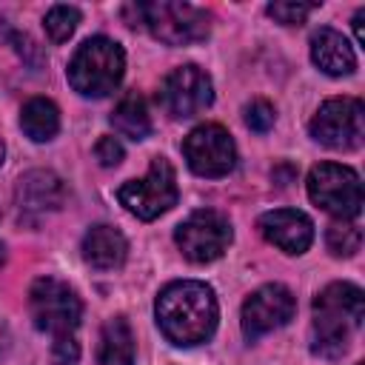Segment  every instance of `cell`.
Returning <instances> with one entry per match:
<instances>
[{
    "label": "cell",
    "instance_id": "1",
    "mask_svg": "<svg viewBox=\"0 0 365 365\" xmlns=\"http://www.w3.org/2000/svg\"><path fill=\"white\" fill-rule=\"evenodd\" d=\"M154 317L168 342L180 348H191L211 339V334L217 331L220 308L214 291L205 282L177 279L160 291L154 302Z\"/></svg>",
    "mask_w": 365,
    "mask_h": 365
},
{
    "label": "cell",
    "instance_id": "2",
    "mask_svg": "<svg viewBox=\"0 0 365 365\" xmlns=\"http://www.w3.org/2000/svg\"><path fill=\"white\" fill-rule=\"evenodd\" d=\"M365 317L362 288L351 282H331L314 299V322H311V351L336 359L348 351L351 336L359 331Z\"/></svg>",
    "mask_w": 365,
    "mask_h": 365
},
{
    "label": "cell",
    "instance_id": "3",
    "mask_svg": "<svg viewBox=\"0 0 365 365\" xmlns=\"http://www.w3.org/2000/svg\"><path fill=\"white\" fill-rule=\"evenodd\" d=\"M128 26L148 29V34L165 46L200 43L211 31V14L191 3L157 0V3H131L123 9Z\"/></svg>",
    "mask_w": 365,
    "mask_h": 365
},
{
    "label": "cell",
    "instance_id": "4",
    "mask_svg": "<svg viewBox=\"0 0 365 365\" xmlns=\"http://www.w3.org/2000/svg\"><path fill=\"white\" fill-rule=\"evenodd\" d=\"M125 71V51L111 37H88L68 63V83L83 97L111 94Z\"/></svg>",
    "mask_w": 365,
    "mask_h": 365
},
{
    "label": "cell",
    "instance_id": "5",
    "mask_svg": "<svg viewBox=\"0 0 365 365\" xmlns=\"http://www.w3.org/2000/svg\"><path fill=\"white\" fill-rule=\"evenodd\" d=\"M117 200L137 220H157L160 214L171 211L177 205V200H180L177 174H174L171 163L165 157H154L148 171H145V177L128 180V182L120 185Z\"/></svg>",
    "mask_w": 365,
    "mask_h": 365
},
{
    "label": "cell",
    "instance_id": "6",
    "mask_svg": "<svg viewBox=\"0 0 365 365\" xmlns=\"http://www.w3.org/2000/svg\"><path fill=\"white\" fill-rule=\"evenodd\" d=\"M29 314L37 331L63 336V334H74V328L80 325L83 302L68 282L54 277H40L29 291Z\"/></svg>",
    "mask_w": 365,
    "mask_h": 365
},
{
    "label": "cell",
    "instance_id": "7",
    "mask_svg": "<svg viewBox=\"0 0 365 365\" xmlns=\"http://www.w3.org/2000/svg\"><path fill=\"white\" fill-rule=\"evenodd\" d=\"M308 197L336 220H354L362 211L359 174L339 163H319L308 174Z\"/></svg>",
    "mask_w": 365,
    "mask_h": 365
},
{
    "label": "cell",
    "instance_id": "8",
    "mask_svg": "<svg viewBox=\"0 0 365 365\" xmlns=\"http://www.w3.org/2000/svg\"><path fill=\"white\" fill-rule=\"evenodd\" d=\"M311 137L328 148L351 151L362 145L365 137V108L356 97L325 100L311 117Z\"/></svg>",
    "mask_w": 365,
    "mask_h": 365
},
{
    "label": "cell",
    "instance_id": "9",
    "mask_svg": "<svg viewBox=\"0 0 365 365\" xmlns=\"http://www.w3.org/2000/svg\"><path fill=\"white\" fill-rule=\"evenodd\" d=\"M231 237H234V231H231L228 217H222L220 211H211V208L194 211L174 231L177 248L182 251L185 259H191L197 265L220 259L225 254V248L231 245Z\"/></svg>",
    "mask_w": 365,
    "mask_h": 365
},
{
    "label": "cell",
    "instance_id": "10",
    "mask_svg": "<svg viewBox=\"0 0 365 365\" xmlns=\"http://www.w3.org/2000/svg\"><path fill=\"white\" fill-rule=\"evenodd\" d=\"M182 157L200 177H225L237 165V145L217 123H202L182 140Z\"/></svg>",
    "mask_w": 365,
    "mask_h": 365
},
{
    "label": "cell",
    "instance_id": "11",
    "mask_svg": "<svg viewBox=\"0 0 365 365\" xmlns=\"http://www.w3.org/2000/svg\"><path fill=\"white\" fill-rule=\"evenodd\" d=\"M214 100L211 77L200 66H180L165 74L160 86V106L174 120H185L208 108Z\"/></svg>",
    "mask_w": 365,
    "mask_h": 365
},
{
    "label": "cell",
    "instance_id": "12",
    "mask_svg": "<svg viewBox=\"0 0 365 365\" xmlns=\"http://www.w3.org/2000/svg\"><path fill=\"white\" fill-rule=\"evenodd\" d=\"M294 311H297V299L285 285L271 282V285L257 288L245 299L242 314H240V325H242L245 339H259V336L282 328L294 317Z\"/></svg>",
    "mask_w": 365,
    "mask_h": 365
},
{
    "label": "cell",
    "instance_id": "13",
    "mask_svg": "<svg viewBox=\"0 0 365 365\" xmlns=\"http://www.w3.org/2000/svg\"><path fill=\"white\" fill-rule=\"evenodd\" d=\"M257 228L271 245H277L285 254H305L314 242V222L308 214H302L297 208L265 211L259 217Z\"/></svg>",
    "mask_w": 365,
    "mask_h": 365
},
{
    "label": "cell",
    "instance_id": "14",
    "mask_svg": "<svg viewBox=\"0 0 365 365\" xmlns=\"http://www.w3.org/2000/svg\"><path fill=\"white\" fill-rule=\"evenodd\" d=\"M20 217H43L46 211H57L66 200V188L63 180L54 171L46 168H34L26 171L17 180V191H14Z\"/></svg>",
    "mask_w": 365,
    "mask_h": 365
},
{
    "label": "cell",
    "instance_id": "15",
    "mask_svg": "<svg viewBox=\"0 0 365 365\" xmlns=\"http://www.w3.org/2000/svg\"><path fill=\"white\" fill-rule=\"evenodd\" d=\"M311 60L331 77H342L356 68V51L336 29H319L311 34Z\"/></svg>",
    "mask_w": 365,
    "mask_h": 365
},
{
    "label": "cell",
    "instance_id": "16",
    "mask_svg": "<svg viewBox=\"0 0 365 365\" xmlns=\"http://www.w3.org/2000/svg\"><path fill=\"white\" fill-rule=\"evenodd\" d=\"M83 259L97 271H114L128 257V242L114 225H94L83 237Z\"/></svg>",
    "mask_w": 365,
    "mask_h": 365
},
{
    "label": "cell",
    "instance_id": "17",
    "mask_svg": "<svg viewBox=\"0 0 365 365\" xmlns=\"http://www.w3.org/2000/svg\"><path fill=\"white\" fill-rule=\"evenodd\" d=\"M94 365H134V331L125 317L106 319L100 331Z\"/></svg>",
    "mask_w": 365,
    "mask_h": 365
},
{
    "label": "cell",
    "instance_id": "18",
    "mask_svg": "<svg viewBox=\"0 0 365 365\" xmlns=\"http://www.w3.org/2000/svg\"><path fill=\"white\" fill-rule=\"evenodd\" d=\"M20 128L34 143H48L60 131V111L46 97H31L20 111Z\"/></svg>",
    "mask_w": 365,
    "mask_h": 365
},
{
    "label": "cell",
    "instance_id": "19",
    "mask_svg": "<svg viewBox=\"0 0 365 365\" xmlns=\"http://www.w3.org/2000/svg\"><path fill=\"white\" fill-rule=\"evenodd\" d=\"M111 125L117 134L128 137V140H145L151 134V114L148 106L140 94H128L117 103V108L111 111Z\"/></svg>",
    "mask_w": 365,
    "mask_h": 365
},
{
    "label": "cell",
    "instance_id": "20",
    "mask_svg": "<svg viewBox=\"0 0 365 365\" xmlns=\"http://www.w3.org/2000/svg\"><path fill=\"white\" fill-rule=\"evenodd\" d=\"M325 245L334 257H354L362 245V234L351 220H334L325 231Z\"/></svg>",
    "mask_w": 365,
    "mask_h": 365
},
{
    "label": "cell",
    "instance_id": "21",
    "mask_svg": "<svg viewBox=\"0 0 365 365\" xmlns=\"http://www.w3.org/2000/svg\"><path fill=\"white\" fill-rule=\"evenodd\" d=\"M77 23H80V11L74 6H63V3L51 6L46 11V17H43V29H46L51 43H66L74 34Z\"/></svg>",
    "mask_w": 365,
    "mask_h": 365
},
{
    "label": "cell",
    "instance_id": "22",
    "mask_svg": "<svg viewBox=\"0 0 365 365\" xmlns=\"http://www.w3.org/2000/svg\"><path fill=\"white\" fill-rule=\"evenodd\" d=\"M319 3H268V14L282 26H299Z\"/></svg>",
    "mask_w": 365,
    "mask_h": 365
},
{
    "label": "cell",
    "instance_id": "23",
    "mask_svg": "<svg viewBox=\"0 0 365 365\" xmlns=\"http://www.w3.org/2000/svg\"><path fill=\"white\" fill-rule=\"evenodd\" d=\"M274 120H277V111H274V106H271L268 100H251V103L245 106V125H248L251 131L265 134V131H271Z\"/></svg>",
    "mask_w": 365,
    "mask_h": 365
},
{
    "label": "cell",
    "instance_id": "24",
    "mask_svg": "<svg viewBox=\"0 0 365 365\" xmlns=\"http://www.w3.org/2000/svg\"><path fill=\"white\" fill-rule=\"evenodd\" d=\"M94 157H97V163H100L103 168H114V165L123 163L125 151H123V143H120L117 137L106 134V137L97 140V145H94Z\"/></svg>",
    "mask_w": 365,
    "mask_h": 365
},
{
    "label": "cell",
    "instance_id": "25",
    "mask_svg": "<svg viewBox=\"0 0 365 365\" xmlns=\"http://www.w3.org/2000/svg\"><path fill=\"white\" fill-rule=\"evenodd\" d=\"M77 359H80V345H77L74 334L54 336V345H51V365H77Z\"/></svg>",
    "mask_w": 365,
    "mask_h": 365
},
{
    "label": "cell",
    "instance_id": "26",
    "mask_svg": "<svg viewBox=\"0 0 365 365\" xmlns=\"http://www.w3.org/2000/svg\"><path fill=\"white\" fill-rule=\"evenodd\" d=\"M362 20H365V9H359V11L354 14V31H356V40H359V43H365V31H362Z\"/></svg>",
    "mask_w": 365,
    "mask_h": 365
},
{
    "label": "cell",
    "instance_id": "27",
    "mask_svg": "<svg viewBox=\"0 0 365 365\" xmlns=\"http://www.w3.org/2000/svg\"><path fill=\"white\" fill-rule=\"evenodd\" d=\"M6 265V245H3V240H0V268Z\"/></svg>",
    "mask_w": 365,
    "mask_h": 365
},
{
    "label": "cell",
    "instance_id": "28",
    "mask_svg": "<svg viewBox=\"0 0 365 365\" xmlns=\"http://www.w3.org/2000/svg\"><path fill=\"white\" fill-rule=\"evenodd\" d=\"M3 157H6V145H3V140H0V163H3Z\"/></svg>",
    "mask_w": 365,
    "mask_h": 365
}]
</instances>
